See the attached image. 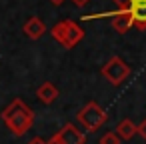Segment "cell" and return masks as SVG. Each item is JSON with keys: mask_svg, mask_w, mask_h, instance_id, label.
<instances>
[{"mask_svg": "<svg viewBox=\"0 0 146 144\" xmlns=\"http://www.w3.org/2000/svg\"><path fill=\"white\" fill-rule=\"evenodd\" d=\"M2 120L4 124L12 130L14 136L26 134L32 124H34V112L28 104H24L20 98H14L4 110H2Z\"/></svg>", "mask_w": 146, "mask_h": 144, "instance_id": "1", "label": "cell"}, {"mask_svg": "<svg viewBox=\"0 0 146 144\" xmlns=\"http://www.w3.org/2000/svg\"><path fill=\"white\" fill-rule=\"evenodd\" d=\"M50 34H52V38H54L60 46H64V48H68V50L74 48V46L84 38V30H82L74 20H60L58 24L52 26Z\"/></svg>", "mask_w": 146, "mask_h": 144, "instance_id": "2", "label": "cell"}, {"mask_svg": "<svg viewBox=\"0 0 146 144\" xmlns=\"http://www.w3.org/2000/svg\"><path fill=\"white\" fill-rule=\"evenodd\" d=\"M76 120H78V124H80L86 132H94V130H98L102 124H106L108 114H106L96 102H88L84 108H80V112L76 114Z\"/></svg>", "mask_w": 146, "mask_h": 144, "instance_id": "3", "label": "cell"}, {"mask_svg": "<svg viewBox=\"0 0 146 144\" xmlns=\"http://www.w3.org/2000/svg\"><path fill=\"white\" fill-rule=\"evenodd\" d=\"M100 74H102L110 84L118 86V84H122V82L130 76V66H128L120 56H112V58L102 66Z\"/></svg>", "mask_w": 146, "mask_h": 144, "instance_id": "4", "label": "cell"}, {"mask_svg": "<svg viewBox=\"0 0 146 144\" xmlns=\"http://www.w3.org/2000/svg\"><path fill=\"white\" fill-rule=\"evenodd\" d=\"M86 134L80 132L74 124H64L60 132H56L46 144H84Z\"/></svg>", "mask_w": 146, "mask_h": 144, "instance_id": "5", "label": "cell"}, {"mask_svg": "<svg viewBox=\"0 0 146 144\" xmlns=\"http://www.w3.org/2000/svg\"><path fill=\"white\" fill-rule=\"evenodd\" d=\"M22 32L30 38V40H38L44 32H46V24L38 18V16H30L26 22H24V26H22Z\"/></svg>", "mask_w": 146, "mask_h": 144, "instance_id": "6", "label": "cell"}, {"mask_svg": "<svg viewBox=\"0 0 146 144\" xmlns=\"http://www.w3.org/2000/svg\"><path fill=\"white\" fill-rule=\"evenodd\" d=\"M110 16H112V28L118 34H124V32H128L132 28V16H130L128 10H120L118 8V12H114Z\"/></svg>", "mask_w": 146, "mask_h": 144, "instance_id": "7", "label": "cell"}, {"mask_svg": "<svg viewBox=\"0 0 146 144\" xmlns=\"http://www.w3.org/2000/svg\"><path fill=\"white\" fill-rule=\"evenodd\" d=\"M58 88L52 84V82H42L38 88H36V96H38V100L40 102H44V104H52L56 98H58Z\"/></svg>", "mask_w": 146, "mask_h": 144, "instance_id": "8", "label": "cell"}, {"mask_svg": "<svg viewBox=\"0 0 146 144\" xmlns=\"http://www.w3.org/2000/svg\"><path fill=\"white\" fill-rule=\"evenodd\" d=\"M128 12L132 16V26H136L138 30H146V4L134 6Z\"/></svg>", "mask_w": 146, "mask_h": 144, "instance_id": "9", "label": "cell"}, {"mask_svg": "<svg viewBox=\"0 0 146 144\" xmlns=\"http://www.w3.org/2000/svg\"><path fill=\"white\" fill-rule=\"evenodd\" d=\"M116 134H118V138H122V140H130V138H134V134H136V124L130 120V118H124L118 126H116Z\"/></svg>", "mask_w": 146, "mask_h": 144, "instance_id": "10", "label": "cell"}, {"mask_svg": "<svg viewBox=\"0 0 146 144\" xmlns=\"http://www.w3.org/2000/svg\"><path fill=\"white\" fill-rule=\"evenodd\" d=\"M112 2H114L120 10H130V8H134V6L146 4V0H112Z\"/></svg>", "mask_w": 146, "mask_h": 144, "instance_id": "11", "label": "cell"}, {"mask_svg": "<svg viewBox=\"0 0 146 144\" xmlns=\"http://www.w3.org/2000/svg\"><path fill=\"white\" fill-rule=\"evenodd\" d=\"M98 144H120V138H118L116 132H106V134L98 140Z\"/></svg>", "mask_w": 146, "mask_h": 144, "instance_id": "12", "label": "cell"}, {"mask_svg": "<svg viewBox=\"0 0 146 144\" xmlns=\"http://www.w3.org/2000/svg\"><path fill=\"white\" fill-rule=\"evenodd\" d=\"M136 134H140V136L146 140V118H144V120H142V122L136 126Z\"/></svg>", "mask_w": 146, "mask_h": 144, "instance_id": "13", "label": "cell"}, {"mask_svg": "<svg viewBox=\"0 0 146 144\" xmlns=\"http://www.w3.org/2000/svg\"><path fill=\"white\" fill-rule=\"evenodd\" d=\"M72 2H74V4H76L78 8H84V6H86V4L90 2V0H72Z\"/></svg>", "mask_w": 146, "mask_h": 144, "instance_id": "14", "label": "cell"}, {"mask_svg": "<svg viewBox=\"0 0 146 144\" xmlns=\"http://www.w3.org/2000/svg\"><path fill=\"white\" fill-rule=\"evenodd\" d=\"M28 144H46V140H42L40 136H36V138H32V140H30Z\"/></svg>", "mask_w": 146, "mask_h": 144, "instance_id": "15", "label": "cell"}, {"mask_svg": "<svg viewBox=\"0 0 146 144\" xmlns=\"http://www.w3.org/2000/svg\"><path fill=\"white\" fill-rule=\"evenodd\" d=\"M50 2H52V4H54V6H60V4H62V2H64V0H50Z\"/></svg>", "mask_w": 146, "mask_h": 144, "instance_id": "16", "label": "cell"}]
</instances>
